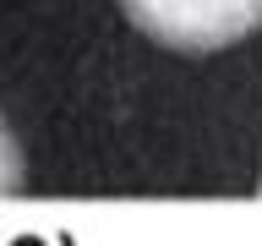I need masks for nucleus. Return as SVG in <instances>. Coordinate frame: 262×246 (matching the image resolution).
Wrapping results in <instances>:
<instances>
[{
    "mask_svg": "<svg viewBox=\"0 0 262 246\" xmlns=\"http://www.w3.org/2000/svg\"><path fill=\"white\" fill-rule=\"evenodd\" d=\"M131 28L180 55H213L262 28V0H120Z\"/></svg>",
    "mask_w": 262,
    "mask_h": 246,
    "instance_id": "1",
    "label": "nucleus"
},
{
    "mask_svg": "<svg viewBox=\"0 0 262 246\" xmlns=\"http://www.w3.org/2000/svg\"><path fill=\"white\" fill-rule=\"evenodd\" d=\"M22 180H28V164H22V148H16L11 126H6V115H0V197L22 192Z\"/></svg>",
    "mask_w": 262,
    "mask_h": 246,
    "instance_id": "2",
    "label": "nucleus"
},
{
    "mask_svg": "<svg viewBox=\"0 0 262 246\" xmlns=\"http://www.w3.org/2000/svg\"><path fill=\"white\" fill-rule=\"evenodd\" d=\"M257 197H262V180H257Z\"/></svg>",
    "mask_w": 262,
    "mask_h": 246,
    "instance_id": "3",
    "label": "nucleus"
}]
</instances>
